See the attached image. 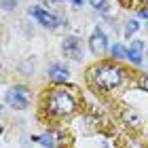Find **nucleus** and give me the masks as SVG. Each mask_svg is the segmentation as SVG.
Listing matches in <instances>:
<instances>
[{
    "label": "nucleus",
    "mask_w": 148,
    "mask_h": 148,
    "mask_svg": "<svg viewBox=\"0 0 148 148\" xmlns=\"http://www.w3.org/2000/svg\"><path fill=\"white\" fill-rule=\"evenodd\" d=\"M89 74L93 85L102 91H112L125 80V70L119 64H97L89 70Z\"/></svg>",
    "instance_id": "1"
},
{
    "label": "nucleus",
    "mask_w": 148,
    "mask_h": 148,
    "mask_svg": "<svg viewBox=\"0 0 148 148\" xmlns=\"http://www.w3.org/2000/svg\"><path fill=\"white\" fill-rule=\"evenodd\" d=\"M47 110H49L53 116H70V114L76 110V99H74V95L68 89L57 87V89H53L49 93Z\"/></svg>",
    "instance_id": "2"
},
{
    "label": "nucleus",
    "mask_w": 148,
    "mask_h": 148,
    "mask_svg": "<svg viewBox=\"0 0 148 148\" xmlns=\"http://www.w3.org/2000/svg\"><path fill=\"white\" fill-rule=\"evenodd\" d=\"M6 102H9V106L15 108V110H25L30 106V102H32V91L28 87H23V85H15V87L9 89V93H6Z\"/></svg>",
    "instance_id": "3"
},
{
    "label": "nucleus",
    "mask_w": 148,
    "mask_h": 148,
    "mask_svg": "<svg viewBox=\"0 0 148 148\" xmlns=\"http://www.w3.org/2000/svg\"><path fill=\"white\" fill-rule=\"evenodd\" d=\"M28 13L36 19L40 25H45V28H49V30H57L59 25H62V21H64V19H59L57 15H53V13L45 11V9H38V6H30Z\"/></svg>",
    "instance_id": "4"
},
{
    "label": "nucleus",
    "mask_w": 148,
    "mask_h": 148,
    "mask_svg": "<svg viewBox=\"0 0 148 148\" xmlns=\"http://www.w3.org/2000/svg\"><path fill=\"white\" fill-rule=\"evenodd\" d=\"M62 51H64L66 57L78 62V59L83 57V42H80L78 36H66L64 42H62Z\"/></svg>",
    "instance_id": "5"
},
{
    "label": "nucleus",
    "mask_w": 148,
    "mask_h": 148,
    "mask_svg": "<svg viewBox=\"0 0 148 148\" xmlns=\"http://www.w3.org/2000/svg\"><path fill=\"white\" fill-rule=\"evenodd\" d=\"M89 49H91L93 55H97V57H102L106 53V49H108V38H106V34L99 28H95L93 34L89 36Z\"/></svg>",
    "instance_id": "6"
},
{
    "label": "nucleus",
    "mask_w": 148,
    "mask_h": 148,
    "mask_svg": "<svg viewBox=\"0 0 148 148\" xmlns=\"http://www.w3.org/2000/svg\"><path fill=\"white\" fill-rule=\"evenodd\" d=\"M49 78L53 83H68L70 78V70L64 64H51L49 66Z\"/></svg>",
    "instance_id": "7"
},
{
    "label": "nucleus",
    "mask_w": 148,
    "mask_h": 148,
    "mask_svg": "<svg viewBox=\"0 0 148 148\" xmlns=\"http://www.w3.org/2000/svg\"><path fill=\"white\" fill-rule=\"evenodd\" d=\"M121 119H123V123L129 125V127H138L140 123H142V116H140L133 108H125L123 114H121Z\"/></svg>",
    "instance_id": "8"
},
{
    "label": "nucleus",
    "mask_w": 148,
    "mask_h": 148,
    "mask_svg": "<svg viewBox=\"0 0 148 148\" xmlns=\"http://www.w3.org/2000/svg\"><path fill=\"white\" fill-rule=\"evenodd\" d=\"M89 4H91L95 11H99L102 15H108V13H110V4H108V0H89Z\"/></svg>",
    "instance_id": "9"
},
{
    "label": "nucleus",
    "mask_w": 148,
    "mask_h": 148,
    "mask_svg": "<svg viewBox=\"0 0 148 148\" xmlns=\"http://www.w3.org/2000/svg\"><path fill=\"white\" fill-rule=\"evenodd\" d=\"M110 53H112L114 59H127V55H129V49H125L123 45H114L112 49H110Z\"/></svg>",
    "instance_id": "10"
},
{
    "label": "nucleus",
    "mask_w": 148,
    "mask_h": 148,
    "mask_svg": "<svg viewBox=\"0 0 148 148\" xmlns=\"http://www.w3.org/2000/svg\"><path fill=\"white\" fill-rule=\"evenodd\" d=\"M36 142H40L42 146H47V148H53L55 146V133H45V136H38V138H34Z\"/></svg>",
    "instance_id": "11"
},
{
    "label": "nucleus",
    "mask_w": 148,
    "mask_h": 148,
    "mask_svg": "<svg viewBox=\"0 0 148 148\" xmlns=\"http://www.w3.org/2000/svg\"><path fill=\"white\" fill-rule=\"evenodd\" d=\"M127 59H129L131 64H136V66H142V51H136V49H129V55H127Z\"/></svg>",
    "instance_id": "12"
},
{
    "label": "nucleus",
    "mask_w": 148,
    "mask_h": 148,
    "mask_svg": "<svg viewBox=\"0 0 148 148\" xmlns=\"http://www.w3.org/2000/svg\"><path fill=\"white\" fill-rule=\"evenodd\" d=\"M138 28H140V23L136 21V19L127 21V25H125V36H127V38H131V36H133V34L138 32Z\"/></svg>",
    "instance_id": "13"
},
{
    "label": "nucleus",
    "mask_w": 148,
    "mask_h": 148,
    "mask_svg": "<svg viewBox=\"0 0 148 148\" xmlns=\"http://www.w3.org/2000/svg\"><path fill=\"white\" fill-rule=\"evenodd\" d=\"M138 87H140L142 91H148V72L140 76V80H138Z\"/></svg>",
    "instance_id": "14"
},
{
    "label": "nucleus",
    "mask_w": 148,
    "mask_h": 148,
    "mask_svg": "<svg viewBox=\"0 0 148 148\" xmlns=\"http://www.w3.org/2000/svg\"><path fill=\"white\" fill-rule=\"evenodd\" d=\"M2 6H4V11H13L17 6V0H2Z\"/></svg>",
    "instance_id": "15"
},
{
    "label": "nucleus",
    "mask_w": 148,
    "mask_h": 148,
    "mask_svg": "<svg viewBox=\"0 0 148 148\" xmlns=\"http://www.w3.org/2000/svg\"><path fill=\"white\" fill-rule=\"evenodd\" d=\"M131 49H136V51H142V49H144V45H142V40H133V45H131Z\"/></svg>",
    "instance_id": "16"
},
{
    "label": "nucleus",
    "mask_w": 148,
    "mask_h": 148,
    "mask_svg": "<svg viewBox=\"0 0 148 148\" xmlns=\"http://www.w3.org/2000/svg\"><path fill=\"white\" fill-rule=\"evenodd\" d=\"M40 2H42L45 6H57V4H59V0H40Z\"/></svg>",
    "instance_id": "17"
},
{
    "label": "nucleus",
    "mask_w": 148,
    "mask_h": 148,
    "mask_svg": "<svg viewBox=\"0 0 148 148\" xmlns=\"http://www.w3.org/2000/svg\"><path fill=\"white\" fill-rule=\"evenodd\" d=\"M140 15H142V17H144V19H148V9H144V11H142V13H140Z\"/></svg>",
    "instance_id": "18"
},
{
    "label": "nucleus",
    "mask_w": 148,
    "mask_h": 148,
    "mask_svg": "<svg viewBox=\"0 0 148 148\" xmlns=\"http://www.w3.org/2000/svg\"><path fill=\"white\" fill-rule=\"evenodd\" d=\"M142 2H148V0H142Z\"/></svg>",
    "instance_id": "19"
}]
</instances>
